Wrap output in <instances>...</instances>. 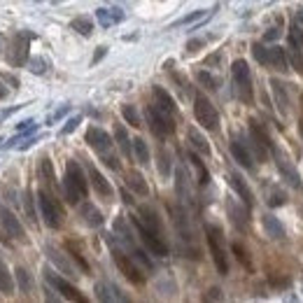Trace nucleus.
Returning a JSON list of instances; mask_svg holds the SVG:
<instances>
[{"label":"nucleus","instance_id":"obj_1","mask_svg":"<svg viewBox=\"0 0 303 303\" xmlns=\"http://www.w3.org/2000/svg\"><path fill=\"white\" fill-rule=\"evenodd\" d=\"M63 191H66V201L70 205H77L79 199H84L89 191L87 175H84L82 166L77 161H68L66 163V177H63Z\"/></svg>","mask_w":303,"mask_h":303},{"label":"nucleus","instance_id":"obj_2","mask_svg":"<svg viewBox=\"0 0 303 303\" xmlns=\"http://www.w3.org/2000/svg\"><path fill=\"white\" fill-rule=\"evenodd\" d=\"M231 75H233V89H236V96L245 105H252V100H254V87H252V72H250L247 61H242V59L233 61Z\"/></svg>","mask_w":303,"mask_h":303},{"label":"nucleus","instance_id":"obj_3","mask_svg":"<svg viewBox=\"0 0 303 303\" xmlns=\"http://www.w3.org/2000/svg\"><path fill=\"white\" fill-rule=\"evenodd\" d=\"M205 236H208V245H210V254L215 259V266L222 276L229 273V254L224 247V233L217 224H205Z\"/></svg>","mask_w":303,"mask_h":303},{"label":"nucleus","instance_id":"obj_4","mask_svg":"<svg viewBox=\"0 0 303 303\" xmlns=\"http://www.w3.org/2000/svg\"><path fill=\"white\" fill-rule=\"evenodd\" d=\"M84 138H87V143L91 145V147H94L100 156H103V159H105V163L110 166V168H115V171H119L117 156L112 154V149H115V143H112V138L103 131V128H98V126L87 128V135H84Z\"/></svg>","mask_w":303,"mask_h":303},{"label":"nucleus","instance_id":"obj_5","mask_svg":"<svg viewBox=\"0 0 303 303\" xmlns=\"http://www.w3.org/2000/svg\"><path fill=\"white\" fill-rule=\"evenodd\" d=\"M38 203H40V215H42L44 224L49 229H61L63 226V208L56 201V196L47 189H40L38 194Z\"/></svg>","mask_w":303,"mask_h":303},{"label":"nucleus","instance_id":"obj_6","mask_svg":"<svg viewBox=\"0 0 303 303\" xmlns=\"http://www.w3.org/2000/svg\"><path fill=\"white\" fill-rule=\"evenodd\" d=\"M31 40H33V33H28V31H19V33L14 35L10 42H7V61H10V66H14V68L26 66Z\"/></svg>","mask_w":303,"mask_h":303},{"label":"nucleus","instance_id":"obj_7","mask_svg":"<svg viewBox=\"0 0 303 303\" xmlns=\"http://www.w3.org/2000/svg\"><path fill=\"white\" fill-rule=\"evenodd\" d=\"M194 117H196V121H199L203 128H208V131H217V128H219V115H217L215 105L210 103L203 94L194 96Z\"/></svg>","mask_w":303,"mask_h":303},{"label":"nucleus","instance_id":"obj_8","mask_svg":"<svg viewBox=\"0 0 303 303\" xmlns=\"http://www.w3.org/2000/svg\"><path fill=\"white\" fill-rule=\"evenodd\" d=\"M145 115H147V124H149V128H152V133H154L156 138H166V135H171V133L175 131L173 117L161 112L156 105H149L147 110H145Z\"/></svg>","mask_w":303,"mask_h":303},{"label":"nucleus","instance_id":"obj_9","mask_svg":"<svg viewBox=\"0 0 303 303\" xmlns=\"http://www.w3.org/2000/svg\"><path fill=\"white\" fill-rule=\"evenodd\" d=\"M112 259H115L117 268L124 273V278H126L128 282H133V285H145V276H143V270L138 268V264L128 257L126 252H121V250H117L115 245H112Z\"/></svg>","mask_w":303,"mask_h":303},{"label":"nucleus","instance_id":"obj_10","mask_svg":"<svg viewBox=\"0 0 303 303\" xmlns=\"http://www.w3.org/2000/svg\"><path fill=\"white\" fill-rule=\"evenodd\" d=\"M250 135H252L254 154L259 156V161H268V154L273 152V147H276V145L270 143V135L266 133V128L261 126L259 121L250 119Z\"/></svg>","mask_w":303,"mask_h":303},{"label":"nucleus","instance_id":"obj_11","mask_svg":"<svg viewBox=\"0 0 303 303\" xmlns=\"http://www.w3.org/2000/svg\"><path fill=\"white\" fill-rule=\"evenodd\" d=\"M133 224H135L140 240L145 242V247H147L149 252H152V254H156V257H168V245L163 242V238H161L159 233H156V231H152V229H147V226H145L143 222L138 219V217L133 219Z\"/></svg>","mask_w":303,"mask_h":303},{"label":"nucleus","instance_id":"obj_12","mask_svg":"<svg viewBox=\"0 0 303 303\" xmlns=\"http://www.w3.org/2000/svg\"><path fill=\"white\" fill-rule=\"evenodd\" d=\"M44 278H47V282L54 287L56 292H61V296H63V298H68V301H75V303H87V296L79 292L77 287L70 285L68 280H63L61 276H56L51 268H44Z\"/></svg>","mask_w":303,"mask_h":303},{"label":"nucleus","instance_id":"obj_13","mask_svg":"<svg viewBox=\"0 0 303 303\" xmlns=\"http://www.w3.org/2000/svg\"><path fill=\"white\" fill-rule=\"evenodd\" d=\"M273 156H276V166H278V171H280L282 180L289 184L292 189H303V182H301V175H298V171L294 168L289 161H287V156L282 154L280 149L273 147Z\"/></svg>","mask_w":303,"mask_h":303},{"label":"nucleus","instance_id":"obj_14","mask_svg":"<svg viewBox=\"0 0 303 303\" xmlns=\"http://www.w3.org/2000/svg\"><path fill=\"white\" fill-rule=\"evenodd\" d=\"M289 59L294 70L303 75V31L298 26H292L289 31Z\"/></svg>","mask_w":303,"mask_h":303},{"label":"nucleus","instance_id":"obj_15","mask_svg":"<svg viewBox=\"0 0 303 303\" xmlns=\"http://www.w3.org/2000/svg\"><path fill=\"white\" fill-rule=\"evenodd\" d=\"M231 154L242 168H247V171H254V159H252V152H250L247 143L242 138H233L231 140Z\"/></svg>","mask_w":303,"mask_h":303},{"label":"nucleus","instance_id":"obj_16","mask_svg":"<svg viewBox=\"0 0 303 303\" xmlns=\"http://www.w3.org/2000/svg\"><path fill=\"white\" fill-rule=\"evenodd\" d=\"M87 171H89V177H91V184H94L96 191H98L103 199H112V196H115V189H112L110 182H107V180H105V177L98 173V168H96L94 163H89V161H87Z\"/></svg>","mask_w":303,"mask_h":303},{"label":"nucleus","instance_id":"obj_17","mask_svg":"<svg viewBox=\"0 0 303 303\" xmlns=\"http://www.w3.org/2000/svg\"><path fill=\"white\" fill-rule=\"evenodd\" d=\"M96 19L103 28H110V26H117L126 19V14L119 10V7H98L96 10Z\"/></svg>","mask_w":303,"mask_h":303},{"label":"nucleus","instance_id":"obj_18","mask_svg":"<svg viewBox=\"0 0 303 303\" xmlns=\"http://www.w3.org/2000/svg\"><path fill=\"white\" fill-rule=\"evenodd\" d=\"M0 222H3V226H5V231L10 233V236H14L17 240H23V238H26L21 222H19L17 217H14V212H10L7 208H0Z\"/></svg>","mask_w":303,"mask_h":303},{"label":"nucleus","instance_id":"obj_19","mask_svg":"<svg viewBox=\"0 0 303 303\" xmlns=\"http://www.w3.org/2000/svg\"><path fill=\"white\" fill-rule=\"evenodd\" d=\"M229 184H231V189L233 191L238 194V199L242 201V203H245V208H252V191H250V187H247V182L242 180L240 175H238V173H229Z\"/></svg>","mask_w":303,"mask_h":303},{"label":"nucleus","instance_id":"obj_20","mask_svg":"<svg viewBox=\"0 0 303 303\" xmlns=\"http://www.w3.org/2000/svg\"><path fill=\"white\" fill-rule=\"evenodd\" d=\"M270 91L276 96V105L282 117L289 115V96H287V84L280 79H270Z\"/></svg>","mask_w":303,"mask_h":303},{"label":"nucleus","instance_id":"obj_21","mask_svg":"<svg viewBox=\"0 0 303 303\" xmlns=\"http://www.w3.org/2000/svg\"><path fill=\"white\" fill-rule=\"evenodd\" d=\"M152 96H154V105L159 107L161 112H166V115H171V117H175V112H177V107H175V100L168 96V91L166 89H161V87H154L152 89Z\"/></svg>","mask_w":303,"mask_h":303},{"label":"nucleus","instance_id":"obj_22","mask_svg":"<svg viewBox=\"0 0 303 303\" xmlns=\"http://www.w3.org/2000/svg\"><path fill=\"white\" fill-rule=\"evenodd\" d=\"M96 298H98V301H107V303L126 301V296H124L115 285H110V282H98V285H96Z\"/></svg>","mask_w":303,"mask_h":303},{"label":"nucleus","instance_id":"obj_23","mask_svg":"<svg viewBox=\"0 0 303 303\" xmlns=\"http://www.w3.org/2000/svg\"><path fill=\"white\" fill-rule=\"evenodd\" d=\"M79 217H82L84 224L91 226V229L103 226V212H100L94 203H89V201H87V203H82V208H79Z\"/></svg>","mask_w":303,"mask_h":303},{"label":"nucleus","instance_id":"obj_24","mask_svg":"<svg viewBox=\"0 0 303 303\" xmlns=\"http://www.w3.org/2000/svg\"><path fill=\"white\" fill-rule=\"evenodd\" d=\"M124 182H126V187H128V189H133V191L140 194V196H147V194H149L147 182H145V177L140 175V173L128 171L126 175H124Z\"/></svg>","mask_w":303,"mask_h":303},{"label":"nucleus","instance_id":"obj_25","mask_svg":"<svg viewBox=\"0 0 303 303\" xmlns=\"http://www.w3.org/2000/svg\"><path fill=\"white\" fill-rule=\"evenodd\" d=\"M264 229H266V233H268L270 238H276V240H282V238H285V226H282V222L273 215H264Z\"/></svg>","mask_w":303,"mask_h":303},{"label":"nucleus","instance_id":"obj_26","mask_svg":"<svg viewBox=\"0 0 303 303\" xmlns=\"http://www.w3.org/2000/svg\"><path fill=\"white\" fill-rule=\"evenodd\" d=\"M115 140L119 143L121 154L126 156V159H131V147H133V143L128 140V133H126V128L121 126V124H117V126H115Z\"/></svg>","mask_w":303,"mask_h":303},{"label":"nucleus","instance_id":"obj_27","mask_svg":"<svg viewBox=\"0 0 303 303\" xmlns=\"http://www.w3.org/2000/svg\"><path fill=\"white\" fill-rule=\"evenodd\" d=\"M140 212V222H143L147 229H152V231L159 233L161 231V224H159V217H156V212L152 208H147V205H143V208H138Z\"/></svg>","mask_w":303,"mask_h":303},{"label":"nucleus","instance_id":"obj_28","mask_svg":"<svg viewBox=\"0 0 303 303\" xmlns=\"http://www.w3.org/2000/svg\"><path fill=\"white\" fill-rule=\"evenodd\" d=\"M70 28L75 31V33H79V35H84V38H89V35L94 33V21L82 14V17H75V19H72V21H70Z\"/></svg>","mask_w":303,"mask_h":303},{"label":"nucleus","instance_id":"obj_29","mask_svg":"<svg viewBox=\"0 0 303 303\" xmlns=\"http://www.w3.org/2000/svg\"><path fill=\"white\" fill-rule=\"evenodd\" d=\"M208 17H210V10H199V12H191V14H187V17L177 19V21L173 23L171 28H182V26H189V23H203Z\"/></svg>","mask_w":303,"mask_h":303},{"label":"nucleus","instance_id":"obj_30","mask_svg":"<svg viewBox=\"0 0 303 303\" xmlns=\"http://www.w3.org/2000/svg\"><path fill=\"white\" fill-rule=\"evenodd\" d=\"M268 51H270V66L278 68L280 72H287V70H289V68H287V54H285V49H282V47L273 44Z\"/></svg>","mask_w":303,"mask_h":303},{"label":"nucleus","instance_id":"obj_31","mask_svg":"<svg viewBox=\"0 0 303 303\" xmlns=\"http://www.w3.org/2000/svg\"><path fill=\"white\" fill-rule=\"evenodd\" d=\"M187 135H189V143H191V147H194V149H199V152H201L203 156H208V154H210V145H208V140H205L203 135H201V133L196 131V128H189Z\"/></svg>","mask_w":303,"mask_h":303},{"label":"nucleus","instance_id":"obj_32","mask_svg":"<svg viewBox=\"0 0 303 303\" xmlns=\"http://www.w3.org/2000/svg\"><path fill=\"white\" fill-rule=\"evenodd\" d=\"M47 252H49V259H54V261H56V266L66 270V273H68L70 278L77 276V273H75V266H70V261H68L66 257H61V252H59L56 247H47Z\"/></svg>","mask_w":303,"mask_h":303},{"label":"nucleus","instance_id":"obj_33","mask_svg":"<svg viewBox=\"0 0 303 303\" xmlns=\"http://www.w3.org/2000/svg\"><path fill=\"white\" fill-rule=\"evenodd\" d=\"M231 252L236 254L238 264H240L242 268H245V270H252V259H250V252L245 250V245H240V242H233V245H231Z\"/></svg>","mask_w":303,"mask_h":303},{"label":"nucleus","instance_id":"obj_34","mask_svg":"<svg viewBox=\"0 0 303 303\" xmlns=\"http://www.w3.org/2000/svg\"><path fill=\"white\" fill-rule=\"evenodd\" d=\"M189 175H187V168L184 166H180L177 168V194H180V199L187 201L189 199Z\"/></svg>","mask_w":303,"mask_h":303},{"label":"nucleus","instance_id":"obj_35","mask_svg":"<svg viewBox=\"0 0 303 303\" xmlns=\"http://www.w3.org/2000/svg\"><path fill=\"white\" fill-rule=\"evenodd\" d=\"M266 203H268L270 208H280V205L287 203V194L278 187H273V189L268 187V191H266Z\"/></svg>","mask_w":303,"mask_h":303},{"label":"nucleus","instance_id":"obj_36","mask_svg":"<svg viewBox=\"0 0 303 303\" xmlns=\"http://www.w3.org/2000/svg\"><path fill=\"white\" fill-rule=\"evenodd\" d=\"M14 276H17V282H19V289H21L23 294L33 292V278H31V273H28L26 268H21L19 266L17 270H14Z\"/></svg>","mask_w":303,"mask_h":303},{"label":"nucleus","instance_id":"obj_37","mask_svg":"<svg viewBox=\"0 0 303 303\" xmlns=\"http://www.w3.org/2000/svg\"><path fill=\"white\" fill-rule=\"evenodd\" d=\"M0 292L3 294H12L14 292V280H12V273L7 270V266L0 261Z\"/></svg>","mask_w":303,"mask_h":303},{"label":"nucleus","instance_id":"obj_38","mask_svg":"<svg viewBox=\"0 0 303 303\" xmlns=\"http://www.w3.org/2000/svg\"><path fill=\"white\" fill-rule=\"evenodd\" d=\"M133 154H135V159H138L143 166L149 163V147H147V143H145L143 138L133 140Z\"/></svg>","mask_w":303,"mask_h":303},{"label":"nucleus","instance_id":"obj_39","mask_svg":"<svg viewBox=\"0 0 303 303\" xmlns=\"http://www.w3.org/2000/svg\"><path fill=\"white\" fill-rule=\"evenodd\" d=\"M229 215H231V222L240 231L247 229V212H245V210H238V208H233V203H229Z\"/></svg>","mask_w":303,"mask_h":303},{"label":"nucleus","instance_id":"obj_40","mask_svg":"<svg viewBox=\"0 0 303 303\" xmlns=\"http://www.w3.org/2000/svg\"><path fill=\"white\" fill-rule=\"evenodd\" d=\"M196 82H199L201 87H205V89H212V91L219 89V79H217L215 75H210L208 70H199V72H196Z\"/></svg>","mask_w":303,"mask_h":303},{"label":"nucleus","instance_id":"obj_41","mask_svg":"<svg viewBox=\"0 0 303 303\" xmlns=\"http://www.w3.org/2000/svg\"><path fill=\"white\" fill-rule=\"evenodd\" d=\"M40 173H42V177L47 182H49V187H56V175H54V168H51V161L47 159V156H42L40 159Z\"/></svg>","mask_w":303,"mask_h":303},{"label":"nucleus","instance_id":"obj_42","mask_svg":"<svg viewBox=\"0 0 303 303\" xmlns=\"http://www.w3.org/2000/svg\"><path fill=\"white\" fill-rule=\"evenodd\" d=\"M28 70L33 72V75H44V72L49 70V63L42 56H33V59H28Z\"/></svg>","mask_w":303,"mask_h":303},{"label":"nucleus","instance_id":"obj_43","mask_svg":"<svg viewBox=\"0 0 303 303\" xmlns=\"http://www.w3.org/2000/svg\"><path fill=\"white\" fill-rule=\"evenodd\" d=\"M252 54H254V59H257V63H261V66H270V51L266 49L264 44L254 42L252 44Z\"/></svg>","mask_w":303,"mask_h":303},{"label":"nucleus","instance_id":"obj_44","mask_svg":"<svg viewBox=\"0 0 303 303\" xmlns=\"http://www.w3.org/2000/svg\"><path fill=\"white\" fill-rule=\"evenodd\" d=\"M121 115H124V119H126L131 126H135V128L140 126V115L133 105H121Z\"/></svg>","mask_w":303,"mask_h":303},{"label":"nucleus","instance_id":"obj_45","mask_svg":"<svg viewBox=\"0 0 303 303\" xmlns=\"http://www.w3.org/2000/svg\"><path fill=\"white\" fill-rule=\"evenodd\" d=\"M159 173H161V177L171 175V154L163 147H159Z\"/></svg>","mask_w":303,"mask_h":303},{"label":"nucleus","instance_id":"obj_46","mask_svg":"<svg viewBox=\"0 0 303 303\" xmlns=\"http://www.w3.org/2000/svg\"><path fill=\"white\" fill-rule=\"evenodd\" d=\"M66 247H68V252L72 254V259H75V261L79 264V268H82V270H87V273H89V264H87V259H84V257H82V252H79V250L75 247V242H68Z\"/></svg>","mask_w":303,"mask_h":303},{"label":"nucleus","instance_id":"obj_47","mask_svg":"<svg viewBox=\"0 0 303 303\" xmlns=\"http://www.w3.org/2000/svg\"><path fill=\"white\" fill-rule=\"evenodd\" d=\"M23 208H26V215L31 222H35V208H33V196H31V191L26 189V194H23Z\"/></svg>","mask_w":303,"mask_h":303},{"label":"nucleus","instance_id":"obj_48","mask_svg":"<svg viewBox=\"0 0 303 303\" xmlns=\"http://www.w3.org/2000/svg\"><path fill=\"white\" fill-rule=\"evenodd\" d=\"M191 161H194V166L199 168V175H201V180H199V182H201V184H208L210 175H208V171H205V166L199 161V156H194V154H191Z\"/></svg>","mask_w":303,"mask_h":303},{"label":"nucleus","instance_id":"obj_49","mask_svg":"<svg viewBox=\"0 0 303 303\" xmlns=\"http://www.w3.org/2000/svg\"><path fill=\"white\" fill-rule=\"evenodd\" d=\"M79 121H82V117H72V119H68V124L61 128V135H68V133H72L75 128L79 126Z\"/></svg>","mask_w":303,"mask_h":303},{"label":"nucleus","instance_id":"obj_50","mask_svg":"<svg viewBox=\"0 0 303 303\" xmlns=\"http://www.w3.org/2000/svg\"><path fill=\"white\" fill-rule=\"evenodd\" d=\"M278 38H280V31H278V28H268V31L264 33V40H266V42H276Z\"/></svg>","mask_w":303,"mask_h":303},{"label":"nucleus","instance_id":"obj_51","mask_svg":"<svg viewBox=\"0 0 303 303\" xmlns=\"http://www.w3.org/2000/svg\"><path fill=\"white\" fill-rule=\"evenodd\" d=\"M105 54H107V47H98V49H96V54H94V61H91V63L96 66V63H98V61L103 59Z\"/></svg>","mask_w":303,"mask_h":303},{"label":"nucleus","instance_id":"obj_52","mask_svg":"<svg viewBox=\"0 0 303 303\" xmlns=\"http://www.w3.org/2000/svg\"><path fill=\"white\" fill-rule=\"evenodd\" d=\"M201 47H203V40H191V42L187 44V51H199Z\"/></svg>","mask_w":303,"mask_h":303},{"label":"nucleus","instance_id":"obj_53","mask_svg":"<svg viewBox=\"0 0 303 303\" xmlns=\"http://www.w3.org/2000/svg\"><path fill=\"white\" fill-rule=\"evenodd\" d=\"M0 77L5 79L7 84H12V89H17V87H19V79H17V77H12V75H0Z\"/></svg>","mask_w":303,"mask_h":303},{"label":"nucleus","instance_id":"obj_54","mask_svg":"<svg viewBox=\"0 0 303 303\" xmlns=\"http://www.w3.org/2000/svg\"><path fill=\"white\" fill-rule=\"evenodd\" d=\"M5 79H3V77H0V100H3V98H7V87H5Z\"/></svg>","mask_w":303,"mask_h":303},{"label":"nucleus","instance_id":"obj_55","mask_svg":"<svg viewBox=\"0 0 303 303\" xmlns=\"http://www.w3.org/2000/svg\"><path fill=\"white\" fill-rule=\"evenodd\" d=\"M66 112H68V105H63V107H61V110L56 112V115H54V117H51V119H49V124H51V121H56V119H61V117L66 115Z\"/></svg>","mask_w":303,"mask_h":303},{"label":"nucleus","instance_id":"obj_56","mask_svg":"<svg viewBox=\"0 0 303 303\" xmlns=\"http://www.w3.org/2000/svg\"><path fill=\"white\" fill-rule=\"evenodd\" d=\"M205 298H222V294H219V289H210V294H205Z\"/></svg>","mask_w":303,"mask_h":303},{"label":"nucleus","instance_id":"obj_57","mask_svg":"<svg viewBox=\"0 0 303 303\" xmlns=\"http://www.w3.org/2000/svg\"><path fill=\"white\" fill-rule=\"evenodd\" d=\"M298 21L303 23V10H298Z\"/></svg>","mask_w":303,"mask_h":303},{"label":"nucleus","instance_id":"obj_58","mask_svg":"<svg viewBox=\"0 0 303 303\" xmlns=\"http://www.w3.org/2000/svg\"><path fill=\"white\" fill-rule=\"evenodd\" d=\"M0 49H3V38H0Z\"/></svg>","mask_w":303,"mask_h":303},{"label":"nucleus","instance_id":"obj_59","mask_svg":"<svg viewBox=\"0 0 303 303\" xmlns=\"http://www.w3.org/2000/svg\"><path fill=\"white\" fill-rule=\"evenodd\" d=\"M35 3H44V0H35Z\"/></svg>","mask_w":303,"mask_h":303},{"label":"nucleus","instance_id":"obj_60","mask_svg":"<svg viewBox=\"0 0 303 303\" xmlns=\"http://www.w3.org/2000/svg\"><path fill=\"white\" fill-rule=\"evenodd\" d=\"M301 131H303V121H301Z\"/></svg>","mask_w":303,"mask_h":303}]
</instances>
